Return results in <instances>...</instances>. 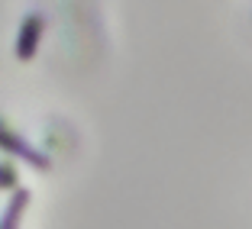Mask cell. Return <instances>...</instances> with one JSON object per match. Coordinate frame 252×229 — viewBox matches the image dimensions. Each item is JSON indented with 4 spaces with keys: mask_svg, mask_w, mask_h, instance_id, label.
I'll return each instance as SVG.
<instances>
[{
    "mask_svg": "<svg viewBox=\"0 0 252 229\" xmlns=\"http://www.w3.org/2000/svg\"><path fill=\"white\" fill-rule=\"evenodd\" d=\"M42 36V16L39 13H30L23 20V29H20V42H16V55L20 58H30L36 52V42Z\"/></svg>",
    "mask_w": 252,
    "mask_h": 229,
    "instance_id": "6da1fadb",
    "label": "cell"
}]
</instances>
